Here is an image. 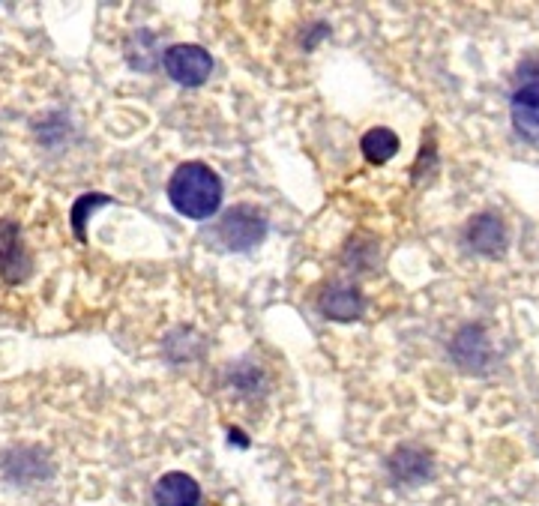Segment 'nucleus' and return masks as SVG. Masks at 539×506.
Returning <instances> with one entry per match:
<instances>
[{
  "mask_svg": "<svg viewBox=\"0 0 539 506\" xmlns=\"http://www.w3.org/2000/svg\"><path fill=\"white\" fill-rule=\"evenodd\" d=\"M222 180L219 174L204 162H183L168 180V201L171 207L195 222H204L216 216L222 207Z\"/></svg>",
  "mask_w": 539,
  "mask_h": 506,
  "instance_id": "f257e3e1",
  "label": "nucleus"
},
{
  "mask_svg": "<svg viewBox=\"0 0 539 506\" xmlns=\"http://www.w3.org/2000/svg\"><path fill=\"white\" fill-rule=\"evenodd\" d=\"M264 237H267V216L258 207L237 204L219 222V240L234 252H246L258 246Z\"/></svg>",
  "mask_w": 539,
  "mask_h": 506,
  "instance_id": "f03ea898",
  "label": "nucleus"
},
{
  "mask_svg": "<svg viewBox=\"0 0 539 506\" xmlns=\"http://www.w3.org/2000/svg\"><path fill=\"white\" fill-rule=\"evenodd\" d=\"M162 66L168 72V78H174L177 84H186V87H198L210 78L213 72V57L207 48L201 45H171L165 54H162Z\"/></svg>",
  "mask_w": 539,
  "mask_h": 506,
  "instance_id": "7ed1b4c3",
  "label": "nucleus"
},
{
  "mask_svg": "<svg viewBox=\"0 0 539 506\" xmlns=\"http://www.w3.org/2000/svg\"><path fill=\"white\" fill-rule=\"evenodd\" d=\"M468 243L474 252L480 255H489V258H501L507 252V243H510V234L504 228V222L495 216V213H480L471 219L468 225Z\"/></svg>",
  "mask_w": 539,
  "mask_h": 506,
  "instance_id": "20e7f679",
  "label": "nucleus"
},
{
  "mask_svg": "<svg viewBox=\"0 0 539 506\" xmlns=\"http://www.w3.org/2000/svg\"><path fill=\"white\" fill-rule=\"evenodd\" d=\"M453 360L465 369V372H483L492 360V348L489 339L483 333V327H465L459 330V336L453 339Z\"/></svg>",
  "mask_w": 539,
  "mask_h": 506,
  "instance_id": "39448f33",
  "label": "nucleus"
},
{
  "mask_svg": "<svg viewBox=\"0 0 539 506\" xmlns=\"http://www.w3.org/2000/svg\"><path fill=\"white\" fill-rule=\"evenodd\" d=\"M201 501V486L180 471H171L156 480L153 486V504L156 506H198Z\"/></svg>",
  "mask_w": 539,
  "mask_h": 506,
  "instance_id": "423d86ee",
  "label": "nucleus"
},
{
  "mask_svg": "<svg viewBox=\"0 0 539 506\" xmlns=\"http://www.w3.org/2000/svg\"><path fill=\"white\" fill-rule=\"evenodd\" d=\"M318 309L324 318H333V321H357L366 309L363 303V294L351 285H333L321 294L318 300Z\"/></svg>",
  "mask_w": 539,
  "mask_h": 506,
  "instance_id": "0eeeda50",
  "label": "nucleus"
},
{
  "mask_svg": "<svg viewBox=\"0 0 539 506\" xmlns=\"http://www.w3.org/2000/svg\"><path fill=\"white\" fill-rule=\"evenodd\" d=\"M510 111L516 132L528 141H539V84H519Z\"/></svg>",
  "mask_w": 539,
  "mask_h": 506,
  "instance_id": "6e6552de",
  "label": "nucleus"
},
{
  "mask_svg": "<svg viewBox=\"0 0 539 506\" xmlns=\"http://www.w3.org/2000/svg\"><path fill=\"white\" fill-rule=\"evenodd\" d=\"M390 471L402 483H423L432 474V459L417 447H399L390 459Z\"/></svg>",
  "mask_w": 539,
  "mask_h": 506,
  "instance_id": "1a4fd4ad",
  "label": "nucleus"
},
{
  "mask_svg": "<svg viewBox=\"0 0 539 506\" xmlns=\"http://www.w3.org/2000/svg\"><path fill=\"white\" fill-rule=\"evenodd\" d=\"M360 150L372 165H384L399 153V135L393 129H387V126H375V129H369L363 135Z\"/></svg>",
  "mask_w": 539,
  "mask_h": 506,
  "instance_id": "9d476101",
  "label": "nucleus"
},
{
  "mask_svg": "<svg viewBox=\"0 0 539 506\" xmlns=\"http://www.w3.org/2000/svg\"><path fill=\"white\" fill-rule=\"evenodd\" d=\"M519 84H539V57L537 54H528L522 63H519Z\"/></svg>",
  "mask_w": 539,
  "mask_h": 506,
  "instance_id": "9b49d317",
  "label": "nucleus"
}]
</instances>
